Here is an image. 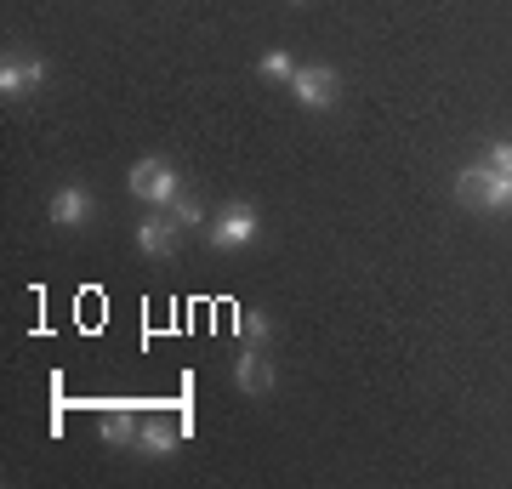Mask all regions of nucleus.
Returning <instances> with one entry per match:
<instances>
[{"instance_id": "1", "label": "nucleus", "mask_w": 512, "mask_h": 489, "mask_svg": "<svg viewBox=\"0 0 512 489\" xmlns=\"http://www.w3.org/2000/svg\"><path fill=\"white\" fill-rule=\"evenodd\" d=\"M456 200L461 205H484V211H512V177L495 171L490 160L467 165V171L456 177Z\"/></svg>"}, {"instance_id": "2", "label": "nucleus", "mask_w": 512, "mask_h": 489, "mask_svg": "<svg viewBox=\"0 0 512 489\" xmlns=\"http://www.w3.org/2000/svg\"><path fill=\"white\" fill-rule=\"evenodd\" d=\"M126 188L137 194V200H148V205H171L177 194H183V177H177V165H171V160L143 154V160L126 171Z\"/></svg>"}, {"instance_id": "3", "label": "nucleus", "mask_w": 512, "mask_h": 489, "mask_svg": "<svg viewBox=\"0 0 512 489\" xmlns=\"http://www.w3.org/2000/svg\"><path fill=\"white\" fill-rule=\"evenodd\" d=\"M291 97L302 103V109H336L342 80H336V69H325V63H308V69L291 74Z\"/></svg>"}, {"instance_id": "4", "label": "nucleus", "mask_w": 512, "mask_h": 489, "mask_svg": "<svg viewBox=\"0 0 512 489\" xmlns=\"http://www.w3.org/2000/svg\"><path fill=\"white\" fill-rule=\"evenodd\" d=\"M256 234H262V222H256L251 205H228V211L211 222V245H217V251H239V245H251Z\"/></svg>"}, {"instance_id": "5", "label": "nucleus", "mask_w": 512, "mask_h": 489, "mask_svg": "<svg viewBox=\"0 0 512 489\" xmlns=\"http://www.w3.org/2000/svg\"><path fill=\"white\" fill-rule=\"evenodd\" d=\"M137 251L143 256H171L177 251V217H171V211H148L143 222H137Z\"/></svg>"}, {"instance_id": "6", "label": "nucleus", "mask_w": 512, "mask_h": 489, "mask_svg": "<svg viewBox=\"0 0 512 489\" xmlns=\"http://www.w3.org/2000/svg\"><path fill=\"white\" fill-rule=\"evenodd\" d=\"M40 80H46V63L40 57H6L0 63V91L6 97H29V91H40Z\"/></svg>"}, {"instance_id": "7", "label": "nucleus", "mask_w": 512, "mask_h": 489, "mask_svg": "<svg viewBox=\"0 0 512 489\" xmlns=\"http://www.w3.org/2000/svg\"><path fill=\"white\" fill-rule=\"evenodd\" d=\"M234 381H239V393H268V387H274V364L262 359V347H245V353H239Z\"/></svg>"}, {"instance_id": "8", "label": "nucleus", "mask_w": 512, "mask_h": 489, "mask_svg": "<svg viewBox=\"0 0 512 489\" xmlns=\"http://www.w3.org/2000/svg\"><path fill=\"white\" fill-rule=\"evenodd\" d=\"M52 222L57 228H86V222H92V194H86V188H57Z\"/></svg>"}, {"instance_id": "9", "label": "nucleus", "mask_w": 512, "mask_h": 489, "mask_svg": "<svg viewBox=\"0 0 512 489\" xmlns=\"http://www.w3.org/2000/svg\"><path fill=\"white\" fill-rule=\"evenodd\" d=\"M177 438H183V427H171V421H143V427H137V450L143 455H171Z\"/></svg>"}, {"instance_id": "10", "label": "nucleus", "mask_w": 512, "mask_h": 489, "mask_svg": "<svg viewBox=\"0 0 512 489\" xmlns=\"http://www.w3.org/2000/svg\"><path fill=\"white\" fill-rule=\"evenodd\" d=\"M97 433H103V444H137V416L131 410H109L97 421Z\"/></svg>"}, {"instance_id": "11", "label": "nucleus", "mask_w": 512, "mask_h": 489, "mask_svg": "<svg viewBox=\"0 0 512 489\" xmlns=\"http://www.w3.org/2000/svg\"><path fill=\"white\" fill-rule=\"evenodd\" d=\"M234 330H239V342H245V347H268V336H274L268 313H239Z\"/></svg>"}, {"instance_id": "12", "label": "nucleus", "mask_w": 512, "mask_h": 489, "mask_svg": "<svg viewBox=\"0 0 512 489\" xmlns=\"http://www.w3.org/2000/svg\"><path fill=\"white\" fill-rule=\"evenodd\" d=\"M171 217H177V228H205V211H200L194 194H177V200H171Z\"/></svg>"}, {"instance_id": "13", "label": "nucleus", "mask_w": 512, "mask_h": 489, "mask_svg": "<svg viewBox=\"0 0 512 489\" xmlns=\"http://www.w3.org/2000/svg\"><path fill=\"white\" fill-rule=\"evenodd\" d=\"M256 69L268 74V80H291L296 63H291V52H262V63H256Z\"/></svg>"}, {"instance_id": "14", "label": "nucleus", "mask_w": 512, "mask_h": 489, "mask_svg": "<svg viewBox=\"0 0 512 489\" xmlns=\"http://www.w3.org/2000/svg\"><path fill=\"white\" fill-rule=\"evenodd\" d=\"M490 165H495V171H507V177H512V137H501V143L490 148Z\"/></svg>"}]
</instances>
